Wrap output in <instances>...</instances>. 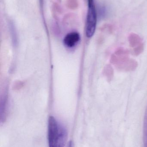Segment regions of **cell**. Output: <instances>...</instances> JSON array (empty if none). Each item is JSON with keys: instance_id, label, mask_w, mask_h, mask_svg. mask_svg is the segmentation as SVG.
<instances>
[{"instance_id": "cell-1", "label": "cell", "mask_w": 147, "mask_h": 147, "mask_svg": "<svg viewBox=\"0 0 147 147\" xmlns=\"http://www.w3.org/2000/svg\"><path fill=\"white\" fill-rule=\"evenodd\" d=\"M67 138L66 129L51 116L48 123V139L49 147H64Z\"/></svg>"}, {"instance_id": "cell-6", "label": "cell", "mask_w": 147, "mask_h": 147, "mask_svg": "<svg viewBox=\"0 0 147 147\" xmlns=\"http://www.w3.org/2000/svg\"><path fill=\"white\" fill-rule=\"evenodd\" d=\"M60 11V9L58 5L55 3L53 6V13L54 15L55 16H57V14L58 13H59Z\"/></svg>"}, {"instance_id": "cell-4", "label": "cell", "mask_w": 147, "mask_h": 147, "mask_svg": "<svg viewBox=\"0 0 147 147\" xmlns=\"http://www.w3.org/2000/svg\"><path fill=\"white\" fill-rule=\"evenodd\" d=\"M65 3L66 7L71 10H76L79 6L78 0H66Z\"/></svg>"}, {"instance_id": "cell-7", "label": "cell", "mask_w": 147, "mask_h": 147, "mask_svg": "<svg viewBox=\"0 0 147 147\" xmlns=\"http://www.w3.org/2000/svg\"><path fill=\"white\" fill-rule=\"evenodd\" d=\"M99 15L100 17H103L105 16L106 13V9L104 7H101L99 8Z\"/></svg>"}, {"instance_id": "cell-8", "label": "cell", "mask_w": 147, "mask_h": 147, "mask_svg": "<svg viewBox=\"0 0 147 147\" xmlns=\"http://www.w3.org/2000/svg\"><path fill=\"white\" fill-rule=\"evenodd\" d=\"M68 147H72V143L71 142H70L68 145Z\"/></svg>"}, {"instance_id": "cell-5", "label": "cell", "mask_w": 147, "mask_h": 147, "mask_svg": "<svg viewBox=\"0 0 147 147\" xmlns=\"http://www.w3.org/2000/svg\"><path fill=\"white\" fill-rule=\"evenodd\" d=\"M143 142L144 147H147V115L146 116L144 119L143 125Z\"/></svg>"}, {"instance_id": "cell-2", "label": "cell", "mask_w": 147, "mask_h": 147, "mask_svg": "<svg viewBox=\"0 0 147 147\" xmlns=\"http://www.w3.org/2000/svg\"><path fill=\"white\" fill-rule=\"evenodd\" d=\"M88 4L85 33L88 38H91L94 35L96 31L97 21V13L94 2L88 3Z\"/></svg>"}, {"instance_id": "cell-3", "label": "cell", "mask_w": 147, "mask_h": 147, "mask_svg": "<svg viewBox=\"0 0 147 147\" xmlns=\"http://www.w3.org/2000/svg\"><path fill=\"white\" fill-rule=\"evenodd\" d=\"M80 39V35L78 33L72 32L66 35L64 40V44L67 47L71 48L77 45Z\"/></svg>"}]
</instances>
